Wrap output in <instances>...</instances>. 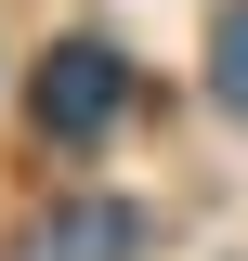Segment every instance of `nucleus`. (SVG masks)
I'll list each match as a JSON object with an SVG mask.
<instances>
[{"label": "nucleus", "instance_id": "f257e3e1", "mask_svg": "<svg viewBox=\"0 0 248 261\" xmlns=\"http://www.w3.org/2000/svg\"><path fill=\"white\" fill-rule=\"evenodd\" d=\"M118 105H131V65L105 53V39H53V53H39V130H53V144L118 130Z\"/></svg>", "mask_w": 248, "mask_h": 261}, {"label": "nucleus", "instance_id": "f03ea898", "mask_svg": "<svg viewBox=\"0 0 248 261\" xmlns=\"http://www.w3.org/2000/svg\"><path fill=\"white\" fill-rule=\"evenodd\" d=\"M39 248H53V261H131V248H144V222H131V209H65Z\"/></svg>", "mask_w": 248, "mask_h": 261}, {"label": "nucleus", "instance_id": "7ed1b4c3", "mask_svg": "<svg viewBox=\"0 0 248 261\" xmlns=\"http://www.w3.org/2000/svg\"><path fill=\"white\" fill-rule=\"evenodd\" d=\"M209 92H222V105L248 118V0L222 13V27H209Z\"/></svg>", "mask_w": 248, "mask_h": 261}]
</instances>
